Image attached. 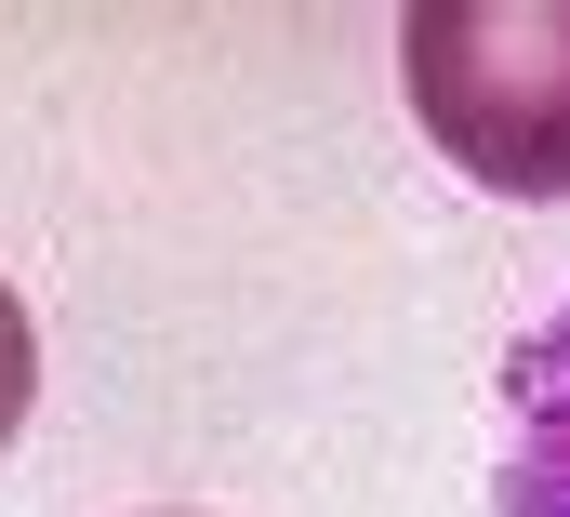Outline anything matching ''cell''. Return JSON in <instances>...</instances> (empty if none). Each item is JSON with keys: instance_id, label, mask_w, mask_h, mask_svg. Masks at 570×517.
Here are the masks:
<instances>
[{"instance_id": "3", "label": "cell", "mask_w": 570, "mask_h": 517, "mask_svg": "<svg viewBox=\"0 0 570 517\" xmlns=\"http://www.w3.org/2000/svg\"><path fill=\"white\" fill-rule=\"evenodd\" d=\"M27 398H40V332H27V305H13V279H0V451L27 438Z\"/></svg>"}, {"instance_id": "2", "label": "cell", "mask_w": 570, "mask_h": 517, "mask_svg": "<svg viewBox=\"0 0 570 517\" xmlns=\"http://www.w3.org/2000/svg\"><path fill=\"white\" fill-rule=\"evenodd\" d=\"M491 517H570V305H544L504 345V451H491Z\"/></svg>"}, {"instance_id": "1", "label": "cell", "mask_w": 570, "mask_h": 517, "mask_svg": "<svg viewBox=\"0 0 570 517\" xmlns=\"http://www.w3.org/2000/svg\"><path fill=\"white\" fill-rule=\"evenodd\" d=\"M399 94L491 199H570V0H412Z\"/></svg>"}]
</instances>
